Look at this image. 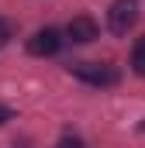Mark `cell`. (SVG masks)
<instances>
[{
	"label": "cell",
	"instance_id": "obj_1",
	"mask_svg": "<svg viewBox=\"0 0 145 148\" xmlns=\"http://www.w3.org/2000/svg\"><path fill=\"white\" fill-rule=\"evenodd\" d=\"M138 21V0H114L107 10V28L114 35H128Z\"/></svg>",
	"mask_w": 145,
	"mask_h": 148
},
{
	"label": "cell",
	"instance_id": "obj_2",
	"mask_svg": "<svg viewBox=\"0 0 145 148\" xmlns=\"http://www.w3.org/2000/svg\"><path fill=\"white\" fill-rule=\"evenodd\" d=\"M69 73L76 79H83V83H90V86H110V83H117V73L110 66H100V62H69Z\"/></svg>",
	"mask_w": 145,
	"mask_h": 148
},
{
	"label": "cell",
	"instance_id": "obj_3",
	"mask_svg": "<svg viewBox=\"0 0 145 148\" xmlns=\"http://www.w3.org/2000/svg\"><path fill=\"white\" fill-rule=\"evenodd\" d=\"M59 48H62V35H59L55 28H41V31H35V35L28 38V52H31V55H38V59L55 55Z\"/></svg>",
	"mask_w": 145,
	"mask_h": 148
},
{
	"label": "cell",
	"instance_id": "obj_4",
	"mask_svg": "<svg viewBox=\"0 0 145 148\" xmlns=\"http://www.w3.org/2000/svg\"><path fill=\"white\" fill-rule=\"evenodd\" d=\"M66 35H69V41H76V45H86V41H93L100 31H97V21H93V17L79 14V17H72L69 24H66Z\"/></svg>",
	"mask_w": 145,
	"mask_h": 148
},
{
	"label": "cell",
	"instance_id": "obj_5",
	"mask_svg": "<svg viewBox=\"0 0 145 148\" xmlns=\"http://www.w3.org/2000/svg\"><path fill=\"white\" fill-rule=\"evenodd\" d=\"M131 69L138 76H145V38H138L135 48H131Z\"/></svg>",
	"mask_w": 145,
	"mask_h": 148
},
{
	"label": "cell",
	"instance_id": "obj_6",
	"mask_svg": "<svg viewBox=\"0 0 145 148\" xmlns=\"http://www.w3.org/2000/svg\"><path fill=\"white\" fill-rule=\"evenodd\" d=\"M59 148H83V141H79V138H69V134H66V138L59 141Z\"/></svg>",
	"mask_w": 145,
	"mask_h": 148
},
{
	"label": "cell",
	"instance_id": "obj_7",
	"mask_svg": "<svg viewBox=\"0 0 145 148\" xmlns=\"http://www.w3.org/2000/svg\"><path fill=\"white\" fill-rule=\"evenodd\" d=\"M7 38H10V28H7V24H3V17H0V45H3Z\"/></svg>",
	"mask_w": 145,
	"mask_h": 148
},
{
	"label": "cell",
	"instance_id": "obj_8",
	"mask_svg": "<svg viewBox=\"0 0 145 148\" xmlns=\"http://www.w3.org/2000/svg\"><path fill=\"white\" fill-rule=\"evenodd\" d=\"M10 117H14V114H10V107H0V124H7Z\"/></svg>",
	"mask_w": 145,
	"mask_h": 148
},
{
	"label": "cell",
	"instance_id": "obj_9",
	"mask_svg": "<svg viewBox=\"0 0 145 148\" xmlns=\"http://www.w3.org/2000/svg\"><path fill=\"white\" fill-rule=\"evenodd\" d=\"M138 127H142V131H145V121H142V124H138Z\"/></svg>",
	"mask_w": 145,
	"mask_h": 148
}]
</instances>
